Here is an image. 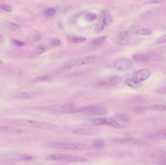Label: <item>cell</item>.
Segmentation results:
<instances>
[{"mask_svg": "<svg viewBox=\"0 0 166 165\" xmlns=\"http://www.w3.org/2000/svg\"><path fill=\"white\" fill-rule=\"evenodd\" d=\"M124 83L127 86L130 87L131 88H137L141 86L142 84L141 83H138L134 80L131 79H126L124 81Z\"/></svg>", "mask_w": 166, "mask_h": 165, "instance_id": "cell-18", "label": "cell"}, {"mask_svg": "<svg viewBox=\"0 0 166 165\" xmlns=\"http://www.w3.org/2000/svg\"><path fill=\"white\" fill-rule=\"evenodd\" d=\"M61 161L68 162H86L88 159L85 157L62 154Z\"/></svg>", "mask_w": 166, "mask_h": 165, "instance_id": "cell-10", "label": "cell"}, {"mask_svg": "<svg viewBox=\"0 0 166 165\" xmlns=\"http://www.w3.org/2000/svg\"><path fill=\"white\" fill-rule=\"evenodd\" d=\"M50 79V77L48 75H42L40 76L36 77L32 79L31 82L32 83H36L40 82H45Z\"/></svg>", "mask_w": 166, "mask_h": 165, "instance_id": "cell-20", "label": "cell"}, {"mask_svg": "<svg viewBox=\"0 0 166 165\" xmlns=\"http://www.w3.org/2000/svg\"><path fill=\"white\" fill-rule=\"evenodd\" d=\"M4 38L2 35H0V43L3 42L4 41Z\"/></svg>", "mask_w": 166, "mask_h": 165, "instance_id": "cell-43", "label": "cell"}, {"mask_svg": "<svg viewBox=\"0 0 166 165\" xmlns=\"http://www.w3.org/2000/svg\"><path fill=\"white\" fill-rule=\"evenodd\" d=\"M92 145L96 149H101L105 146V143L104 141L100 139H98L94 141L92 143Z\"/></svg>", "mask_w": 166, "mask_h": 165, "instance_id": "cell-30", "label": "cell"}, {"mask_svg": "<svg viewBox=\"0 0 166 165\" xmlns=\"http://www.w3.org/2000/svg\"><path fill=\"white\" fill-rule=\"evenodd\" d=\"M60 108L62 109H64L65 110H69L70 109H73L75 108V106L73 103H67V104L61 106Z\"/></svg>", "mask_w": 166, "mask_h": 165, "instance_id": "cell-35", "label": "cell"}, {"mask_svg": "<svg viewBox=\"0 0 166 165\" xmlns=\"http://www.w3.org/2000/svg\"><path fill=\"white\" fill-rule=\"evenodd\" d=\"M147 62L149 61H161L164 60V57L161 54L157 53L149 52L145 53Z\"/></svg>", "mask_w": 166, "mask_h": 165, "instance_id": "cell-11", "label": "cell"}, {"mask_svg": "<svg viewBox=\"0 0 166 165\" xmlns=\"http://www.w3.org/2000/svg\"><path fill=\"white\" fill-rule=\"evenodd\" d=\"M12 123L16 125L43 128V129H53L57 127V125L52 123L40 122V121H34V120H14L12 121Z\"/></svg>", "mask_w": 166, "mask_h": 165, "instance_id": "cell-1", "label": "cell"}, {"mask_svg": "<svg viewBox=\"0 0 166 165\" xmlns=\"http://www.w3.org/2000/svg\"><path fill=\"white\" fill-rule=\"evenodd\" d=\"M122 81L121 77L117 76H111L106 79L100 80L97 85L100 87H112L119 84Z\"/></svg>", "mask_w": 166, "mask_h": 165, "instance_id": "cell-5", "label": "cell"}, {"mask_svg": "<svg viewBox=\"0 0 166 165\" xmlns=\"http://www.w3.org/2000/svg\"><path fill=\"white\" fill-rule=\"evenodd\" d=\"M97 57L95 56H89L82 57L79 58L74 61V65L76 66H84L89 65L95 62L97 60Z\"/></svg>", "mask_w": 166, "mask_h": 165, "instance_id": "cell-8", "label": "cell"}, {"mask_svg": "<svg viewBox=\"0 0 166 165\" xmlns=\"http://www.w3.org/2000/svg\"><path fill=\"white\" fill-rule=\"evenodd\" d=\"M156 138L161 139H166V128L159 129L154 134Z\"/></svg>", "mask_w": 166, "mask_h": 165, "instance_id": "cell-21", "label": "cell"}, {"mask_svg": "<svg viewBox=\"0 0 166 165\" xmlns=\"http://www.w3.org/2000/svg\"><path fill=\"white\" fill-rule=\"evenodd\" d=\"M107 111V109L104 107L98 105H95L92 110L89 113L92 114L93 115H102L105 114Z\"/></svg>", "mask_w": 166, "mask_h": 165, "instance_id": "cell-12", "label": "cell"}, {"mask_svg": "<svg viewBox=\"0 0 166 165\" xmlns=\"http://www.w3.org/2000/svg\"><path fill=\"white\" fill-rule=\"evenodd\" d=\"M132 109L137 114H143L148 110L147 106L142 105L136 106L132 108Z\"/></svg>", "mask_w": 166, "mask_h": 165, "instance_id": "cell-17", "label": "cell"}, {"mask_svg": "<svg viewBox=\"0 0 166 165\" xmlns=\"http://www.w3.org/2000/svg\"><path fill=\"white\" fill-rule=\"evenodd\" d=\"M107 125L116 128H119L121 127V125L118 122L115 121V120L108 118H107Z\"/></svg>", "mask_w": 166, "mask_h": 165, "instance_id": "cell-25", "label": "cell"}, {"mask_svg": "<svg viewBox=\"0 0 166 165\" xmlns=\"http://www.w3.org/2000/svg\"><path fill=\"white\" fill-rule=\"evenodd\" d=\"M111 20L112 18L109 11L107 9L102 10L100 14L98 21L95 27V33L97 34L101 33L110 23Z\"/></svg>", "mask_w": 166, "mask_h": 165, "instance_id": "cell-3", "label": "cell"}, {"mask_svg": "<svg viewBox=\"0 0 166 165\" xmlns=\"http://www.w3.org/2000/svg\"><path fill=\"white\" fill-rule=\"evenodd\" d=\"M0 9L6 11L7 12H11L12 11V7L9 5H4V4L0 5Z\"/></svg>", "mask_w": 166, "mask_h": 165, "instance_id": "cell-39", "label": "cell"}, {"mask_svg": "<svg viewBox=\"0 0 166 165\" xmlns=\"http://www.w3.org/2000/svg\"><path fill=\"white\" fill-rule=\"evenodd\" d=\"M129 43H130V40L127 38L121 39H119L118 42V44L120 46H126L129 44Z\"/></svg>", "mask_w": 166, "mask_h": 165, "instance_id": "cell-38", "label": "cell"}, {"mask_svg": "<svg viewBox=\"0 0 166 165\" xmlns=\"http://www.w3.org/2000/svg\"><path fill=\"white\" fill-rule=\"evenodd\" d=\"M55 13H56V10L55 9L52 7L46 8L43 12L45 16L47 17H51V16H54L55 14Z\"/></svg>", "mask_w": 166, "mask_h": 165, "instance_id": "cell-27", "label": "cell"}, {"mask_svg": "<svg viewBox=\"0 0 166 165\" xmlns=\"http://www.w3.org/2000/svg\"><path fill=\"white\" fill-rule=\"evenodd\" d=\"M12 43L14 45V46H17L18 47H22L25 46V43L24 42L22 41H19V40H17L15 39H12Z\"/></svg>", "mask_w": 166, "mask_h": 165, "instance_id": "cell-37", "label": "cell"}, {"mask_svg": "<svg viewBox=\"0 0 166 165\" xmlns=\"http://www.w3.org/2000/svg\"><path fill=\"white\" fill-rule=\"evenodd\" d=\"M151 75V72L147 69H141L137 71L133 75V80L141 83L147 80Z\"/></svg>", "mask_w": 166, "mask_h": 165, "instance_id": "cell-6", "label": "cell"}, {"mask_svg": "<svg viewBox=\"0 0 166 165\" xmlns=\"http://www.w3.org/2000/svg\"><path fill=\"white\" fill-rule=\"evenodd\" d=\"M106 39H107L106 36H101L93 40L92 43L95 46H101L105 42Z\"/></svg>", "mask_w": 166, "mask_h": 165, "instance_id": "cell-29", "label": "cell"}, {"mask_svg": "<svg viewBox=\"0 0 166 165\" xmlns=\"http://www.w3.org/2000/svg\"><path fill=\"white\" fill-rule=\"evenodd\" d=\"M134 61L138 63L147 62L145 53H137L132 57Z\"/></svg>", "mask_w": 166, "mask_h": 165, "instance_id": "cell-16", "label": "cell"}, {"mask_svg": "<svg viewBox=\"0 0 166 165\" xmlns=\"http://www.w3.org/2000/svg\"><path fill=\"white\" fill-rule=\"evenodd\" d=\"M68 38L70 42L74 44L84 43L87 40V39L86 38L74 35H69L68 36Z\"/></svg>", "mask_w": 166, "mask_h": 165, "instance_id": "cell-14", "label": "cell"}, {"mask_svg": "<svg viewBox=\"0 0 166 165\" xmlns=\"http://www.w3.org/2000/svg\"><path fill=\"white\" fill-rule=\"evenodd\" d=\"M48 147L54 149L60 150H88L91 149V147L87 144L81 143H67L60 142H51L48 144Z\"/></svg>", "mask_w": 166, "mask_h": 165, "instance_id": "cell-2", "label": "cell"}, {"mask_svg": "<svg viewBox=\"0 0 166 165\" xmlns=\"http://www.w3.org/2000/svg\"><path fill=\"white\" fill-rule=\"evenodd\" d=\"M130 35V32L128 30H123L122 32H119L118 34L117 35V37L119 39L127 38L129 35Z\"/></svg>", "mask_w": 166, "mask_h": 165, "instance_id": "cell-34", "label": "cell"}, {"mask_svg": "<svg viewBox=\"0 0 166 165\" xmlns=\"http://www.w3.org/2000/svg\"><path fill=\"white\" fill-rule=\"evenodd\" d=\"M17 160L19 161H29L33 159L32 156L26 155H19L16 157Z\"/></svg>", "mask_w": 166, "mask_h": 165, "instance_id": "cell-31", "label": "cell"}, {"mask_svg": "<svg viewBox=\"0 0 166 165\" xmlns=\"http://www.w3.org/2000/svg\"><path fill=\"white\" fill-rule=\"evenodd\" d=\"M97 18V15L95 13H88L85 16V20L89 22L95 20Z\"/></svg>", "mask_w": 166, "mask_h": 165, "instance_id": "cell-33", "label": "cell"}, {"mask_svg": "<svg viewBox=\"0 0 166 165\" xmlns=\"http://www.w3.org/2000/svg\"><path fill=\"white\" fill-rule=\"evenodd\" d=\"M50 43L53 46H58L61 44V41L58 38H52L50 40Z\"/></svg>", "mask_w": 166, "mask_h": 165, "instance_id": "cell-36", "label": "cell"}, {"mask_svg": "<svg viewBox=\"0 0 166 165\" xmlns=\"http://www.w3.org/2000/svg\"><path fill=\"white\" fill-rule=\"evenodd\" d=\"M157 93L162 95H166V88H159L156 91Z\"/></svg>", "mask_w": 166, "mask_h": 165, "instance_id": "cell-41", "label": "cell"}, {"mask_svg": "<svg viewBox=\"0 0 166 165\" xmlns=\"http://www.w3.org/2000/svg\"><path fill=\"white\" fill-rule=\"evenodd\" d=\"M164 43H166V34L159 38L156 42V44H162Z\"/></svg>", "mask_w": 166, "mask_h": 165, "instance_id": "cell-40", "label": "cell"}, {"mask_svg": "<svg viewBox=\"0 0 166 165\" xmlns=\"http://www.w3.org/2000/svg\"><path fill=\"white\" fill-rule=\"evenodd\" d=\"M137 34L138 35L149 36L152 34V30L149 29H141L137 30Z\"/></svg>", "mask_w": 166, "mask_h": 165, "instance_id": "cell-26", "label": "cell"}, {"mask_svg": "<svg viewBox=\"0 0 166 165\" xmlns=\"http://www.w3.org/2000/svg\"><path fill=\"white\" fill-rule=\"evenodd\" d=\"M92 123L96 125H107V118H96L91 120Z\"/></svg>", "mask_w": 166, "mask_h": 165, "instance_id": "cell-23", "label": "cell"}, {"mask_svg": "<svg viewBox=\"0 0 166 165\" xmlns=\"http://www.w3.org/2000/svg\"><path fill=\"white\" fill-rule=\"evenodd\" d=\"M34 95V93L24 92L16 94L14 97L18 99H29L33 97Z\"/></svg>", "mask_w": 166, "mask_h": 165, "instance_id": "cell-22", "label": "cell"}, {"mask_svg": "<svg viewBox=\"0 0 166 165\" xmlns=\"http://www.w3.org/2000/svg\"><path fill=\"white\" fill-rule=\"evenodd\" d=\"M74 65L72 64H69V65H66V66H63L61 67L60 68H59L58 70V74H62L67 72L69 71L71 69H73L74 67Z\"/></svg>", "mask_w": 166, "mask_h": 165, "instance_id": "cell-24", "label": "cell"}, {"mask_svg": "<svg viewBox=\"0 0 166 165\" xmlns=\"http://www.w3.org/2000/svg\"><path fill=\"white\" fill-rule=\"evenodd\" d=\"M5 26H6L8 28L12 30H18L20 29V27L18 25L14 23L13 22H10V21H6L4 23Z\"/></svg>", "mask_w": 166, "mask_h": 165, "instance_id": "cell-28", "label": "cell"}, {"mask_svg": "<svg viewBox=\"0 0 166 165\" xmlns=\"http://www.w3.org/2000/svg\"><path fill=\"white\" fill-rule=\"evenodd\" d=\"M36 40L38 41V40H40L41 39V37L40 36H36Z\"/></svg>", "mask_w": 166, "mask_h": 165, "instance_id": "cell-45", "label": "cell"}, {"mask_svg": "<svg viewBox=\"0 0 166 165\" xmlns=\"http://www.w3.org/2000/svg\"><path fill=\"white\" fill-rule=\"evenodd\" d=\"M95 105H91L85 106L82 107L74 108L73 109H70L69 110H63L62 111V114H73L77 113H90L91 110H92Z\"/></svg>", "mask_w": 166, "mask_h": 165, "instance_id": "cell-7", "label": "cell"}, {"mask_svg": "<svg viewBox=\"0 0 166 165\" xmlns=\"http://www.w3.org/2000/svg\"><path fill=\"white\" fill-rule=\"evenodd\" d=\"M157 164L160 165H166V160L160 161L157 162Z\"/></svg>", "mask_w": 166, "mask_h": 165, "instance_id": "cell-42", "label": "cell"}, {"mask_svg": "<svg viewBox=\"0 0 166 165\" xmlns=\"http://www.w3.org/2000/svg\"><path fill=\"white\" fill-rule=\"evenodd\" d=\"M116 118L119 121L123 123H128L131 121V117L125 113H119L116 115Z\"/></svg>", "mask_w": 166, "mask_h": 165, "instance_id": "cell-15", "label": "cell"}, {"mask_svg": "<svg viewBox=\"0 0 166 165\" xmlns=\"http://www.w3.org/2000/svg\"><path fill=\"white\" fill-rule=\"evenodd\" d=\"M47 49H48V47L47 46H45L43 45H39V46L36 47V52L38 53V54L40 55L46 52Z\"/></svg>", "mask_w": 166, "mask_h": 165, "instance_id": "cell-32", "label": "cell"}, {"mask_svg": "<svg viewBox=\"0 0 166 165\" xmlns=\"http://www.w3.org/2000/svg\"><path fill=\"white\" fill-rule=\"evenodd\" d=\"M3 61H2V60H1V59H0V65H1V64H2V63H3Z\"/></svg>", "mask_w": 166, "mask_h": 165, "instance_id": "cell-46", "label": "cell"}, {"mask_svg": "<svg viewBox=\"0 0 166 165\" xmlns=\"http://www.w3.org/2000/svg\"><path fill=\"white\" fill-rule=\"evenodd\" d=\"M73 133L76 135H83V136H91L95 134V131L92 130L86 129H75L73 130Z\"/></svg>", "mask_w": 166, "mask_h": 165, "instance_id": "cell-13", "label": "cell"}, {"mask_svg": "<svg viewBox=\"0 0 166 165\" xmlns=\"http://www.w3.org/2000/svg\"><path fill=\"white\" fill-rule=\"evenodd\" d=\"M115 69L119 71H127L131 69L133 62L128 58H120L115 61L114 63Z\"/></svg>", "mask_w": 166, "mask_h": 165, "instance_id": "cell-4", "label": "cell"}, {"mask_svg": "<svg viewBox=\"0 0 166 165\" xmlns=\"http://www.w3.org/2000/svg\"><path fill=\"white\" fill-rule=\"evenodd\" d=\"M161 2V1H153L151 2V3H153V4H158Z\"/></svg>", "mask_w": 166, "mask_h": 165, "instance_id": "cell-44", "label": "cell"}, {"mask_svg": "<svg viewBox=\"0 0 166 165\" xmlns=\"http://www.w3.org/2000/svg\"><path fill=\"white\" fill-rule=\"evenodd\" d=\"M113 141L115 143L128 145H140L144 143L141 140L133 138H115Z\"/></svg>", "mask_w": 166, "mask_h": 165, "instance_id": "cell-9", "label": "cell"}, {"mask_svg": "<svg viewBox=\"0 0 166 165\" xmlns=\"http://www.w3.org/2000/svg\"><path fill=\"white\" fill-rule=\"evenodd\" d=\"M147 107L148 110L166 111V105H153Z\"/></svg>", "mask_w": 166, "mask_h": 165, "instance_id": "cell-19", "label": "cell"}]
</instances>
